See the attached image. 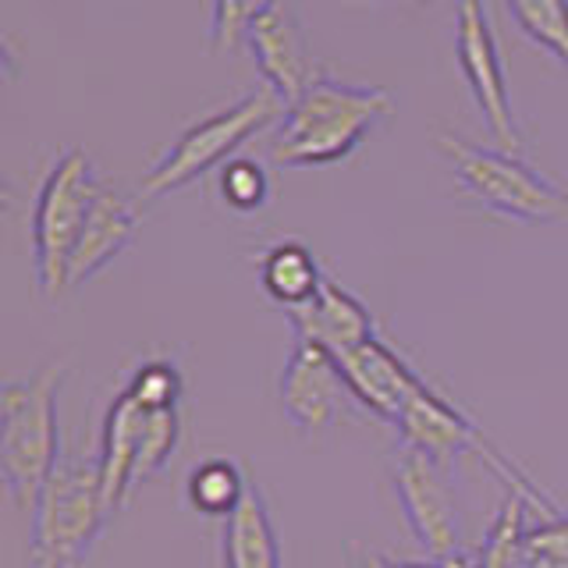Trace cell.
Returning <instances> with one entry per match:
<instances>
[{
  "label": "cell",
  "instance_id": "cell-1",
  "mask_svg": "<svg viewBox=\"0 0 568 568\" xmlns=\"http://www.w3.org/2000/svg\"><path fill=\"white\" fill-rule=\"evenodd\" d=\"M387 89L334 79L327 68L284 106L271 139L277 168H324L355 153V146L390 114Z\"/></svg>",
  "mask_w": 568,
  "mask_h": 568
},
{
  "label": "cell",
  "instance_id": "cell-2",
  "mask_svg": "<svg viewBox=\"0 0 568 568\" xmlns=\"http://www.w3.org/2000/svg\"><path fill=\"white\" fill-rule=\"evenodd\" d=\"M64 363H47L22 381L0 387V479L18 508L32 511L36 497L61 462L58 387Z\"/></svg>",
  "mask_w": 568,
  "mask_h": 568
},
{
  "label": "cell",
  "instance_id": "cell-3",
  "mask_svg": "<svg viewBox=\"0 0 568 568\" xmlns=\"http://www.w3.org/2000/svg\"><path fill=\"white\" fill-rule=\"evenodd\" d=\"M29 565L79 568L103 537L114 511L103 501L100 462L61 458L32 505Z\"/></svg>",
  "mask_w": 568,
  "mask_h": 568
},
{
  "label": "cell",
  "instance_id": "cell-4",
  "mask_svg": "<svg viewBox=\"0 0 568 568\" xmlns=\"http://www.w3.org/2000/svg\"><path fill=\"white\" fill-rule=\"evenodd\" d=\"M395 426L402 434V448H413V452L426 455L430 462H437L440 469L448 466V462H455L458 455H476L508 487L511 497H519L526 508L540 515V523L565 515L555 497H550L540 484H532V479L515 466V462L497 448V444L479 430L458 405L440 398L426 381L416 387V395L408 398L405 413L398 416Z\"/></svg>",
  "mask_w": 568,
  "mask_h": 568
},
{
  "label": "cell",
  "instance_id": "cell-5",
  "mask_svg": "<svg viewBox=\"0 0 568 568\" xmlns=\"http://www.w3.org/2000/svg\"><path fill=\"white\" fill-rule=\"evenodd\" d=\"M281 114H284V100L271 85H256L253 93H245L235 103L213 111L210 118L189 124L171 142V150L150 168V174L142 178L139 200H160V195L200 182L213 168H224L227 160H235V153L248 139L277 124Z\"/></svg>",
  "mask_w": 568,
  "mask_h": 568
},
{
  "label": "cell",
  "instance_id": "cell-6",
  "mask_svg": "<svg viewBox=\"0 0 568 568\" xmlns=\"http://www.w3.org/2000/svg\"><path fill=\"white\" fill-rule=\"evenodd\" d=\"M437 146L452 160L462 189L497 217L519 224H555L568 217V192L526 164L519 153H508L501 146H476V142L448 132L437 135Z\"/></svg>",
  "mask_w": 568,
  "mask_h": 568
},
{
  "label": "cell",
  "instance_id": "cell-7",
  "mask_svg": "<svg viewBox=\"0 0 568 568\" xmlns=\"http://www.w3.org/2000/svg\"><path fill=\"white\" fill-rule=\"evenodd\" d=\"M93 164L82 150H68L50 164L32 210V263L43 298L68 292V263L75 253L85 210L97 192Z\"/></svg>",
  "mask_w": 568,
  "mask_h": 568
},
{
  "label": "cell",
  "instance_id": "cell-8",
  "mask_svg": "<svg viewBox=\"0 0 568 568\" xmlns=\"http://www.w3.org/2000/svg\"><path fill=\"white\" fill-rule=\"evenodd\" d=\"M455 61L462 68L476 111L484 114L490 139L508 153H523V132L515 121V106L508 93V75L501 61V47L490 26V11L484 0H458L455 8Z\"/></svg>",
  "mask_w": 568,
  "mask_h": 568
},
{
  "label": "cell",
  "instance_id": "cell-9",
  "mask_svg": "<svg viewBox=\"0 0 568 568\" xmlns=\"http://www.w3.org/2000/svg\"><path fill=\"white\" fill-rule=\"evenodd\" d=\"M444 469L426 455L402 448L398 469H395V494L405 511V523L413 529L419 547L430 555V561L444 568H476L462 555V529H458V505L444 484Z\"/></svg>",
  "mask_w": 568,
  "mask_h": 568
},
{
  "label": "cell",
  "instance_id": "cell-10",
  "mask_svg": "<svg viewBox=\"0 0 568 568\" xmlns=\"http://www.w3.org/2000/svg\"><path fill=\"white\" fill-rule=\"evenodd\" d=\"M242 43L253 50L263 85H271L284 100V106L320 75V64H313L306 32H302V22L288 0H277L263 14H256L253 26L245 29Z\"/></svg>",
  "mask_w": 568,
  "mask_h": 568
},
{
  "label": "cell",
  "instance_id": "cell-11",
  "mask_svg": "<svg viewBox=\"0 0 568 568\" xmlns=\"http://www.w3.org/2000/svg\"><path fill=\"white\" fill-rule=\"evenodd\" d=\"M345 377L334 355L310 342H295L288 363L281 369V408L298 434H327L342 413Z\"/></svg>",
  "mask_w": 568,
  "mask_h": 568
},
{
  "label": "cell",
  "instance_id": "cell-12",
  "mask_svg": "<svg viewBox=\"0 0 568 568\" xmlns=\"http://www.w3.org/2000/svg\"><path fill=\"white\" fill-rule=\"evenodd\" d=\"M342 366L345 387L352 390V398L366 405L373 416L398 423L405 413L408 398L416 395V387L423 384L413 366H408L395 348H387L381 337H373L363 348L348 352L345 359H337Z\"/></svg>",
  "mask_w": 568,
  "mask_h": 568
},
{
  "label": "cell",
  "instance_id": "cell-13",
  "mask_svg": "<svg viewBox=\"0 0 568 568\" xmlns=\"http://www.w3.org/2000/svg\"><path fill=\"white\" fill-rule=\"evenodd\" d=\"M288 320H292L295 342H310L316 348H324L327 355H334V359H345L348 352L363 348L366 342L377 337L369 310L331 277H324V288H320V295L310 306L292 310Z\"/></svg>",
  "mask_w": 568,
  "mask_h": 568
},
{
  "label": "cell",
  "instance_id": "cell-14",
  "mask_svg": "<svg viewBox=\"0 0 568 568\" xmlns=\"http://www.w3.org/2000/svg\"><path fill=\"white\" fill-rule=\"evenodd\" d=\"M135 227H139L135 203L124 200L118 189L100 182L93 192V203L85 210L75 253H71V263H68V288H75V284L100 274L118 253H124L129 242L135 239Z\"/></svg>",
  "mask_w": 568,
  "mask_h": 568
},
{
  "label": "cell",
  "instance_id": "cell-15",
  "mask_svg": "<svg viewBox=\"0 0 568 568\" xmlns=\"http://www.w3.org/2000/svg\"><path fill=\"white\" fill-rule=\"evenodd\" d=\"M142 408L129 390L111 402L103 416V440H100V484L103 501L111 511L124 508L135 490V462H139V434H142Z\"/></svg>",
  "mask_w": 568,
  "mask_h": 568
},
{
  "label": "cell",
  "instance_id": "cell-16",
  "mask_svg": "<svg viewBox=\"0 0 568 568\" xmlns=\"http://www.w3.org/2000/svg\"><path fill=\"white\" fill-rule=\"evenodd\" d=\"M221 568H281V547L260 487L248 479L239 508L224 519Z\"/></svg>",
  "mask_w": 568,
  "mask_h": 568
},
{
  "label": "cell",
  "instance_id": "cell-17",
  "mask_svg": "<svg viewBox=\"0 0 568 568\" xmlns=\"http://www.w3.org/2000/svg\"><path fill=\"white\" fill-rule=\"evenodd\" d=\"M324 271H320L316 256L302 242H277L266 248L260 263V281L263 292L271 295L284 313L310 306V302L324 288Z\"/></svg>",
  "mask_w": 568,
  "mask_h": 568
},
{
  "label": "cell",
  "instance_id": "cell-18",
  "mask_svg": "<svg viewBox=\"0 0 568 568\" xmlns=\"http://www.w3.org/2000/svg\"><path fill=\"white\" fill-rule=\"evenodd\" d=\"M248 490V479L231 458H206L189 473V505L213 519H227Z\"/></svg>",
  "mask_w": 568,
  "mask_h": 568
},
{
  "label": "cell",
  "instance_id": "cell-19",
  "mask_svg": "<svg viewBox=\"0 0 568 568\" xmlns=\"http://www.w3.org/2000/svg\"><path fill=\"white\" fill-rule=\"evenodd\" d=\"M505 8L526 40L568 71V0H505Z\"/></svg>",
  "mask_w": 568,
  "mask_h": 568
},
{
  "label": "cell",
  "instance_id": "cell-20",
  "mask_svg": "<svg viewBox=\"0 0 568 568\" xmlns=\"http://www.w3.org/2000/svg\"><path fill=\"white\" fill-rule=\"evenodd\" d=\"M526 505L519 497H505L501 511H497L494 526L487 529V540L479 547V558L476 568H526Z\"/></svg>",
  "mask_w": 568,
  "mask_h": 568
},
{
  "label": "cell",
  "instance_id": "cell-21",
  "mask_svg": "<svg viewBox=\"0 0 568 568\" xmlns=\"http://www.w3.org/2000/svg\"><path fill=\"white\" fill-rule=\"evenodd\" d=\"M182 444V416L178 408H146L139 434V462H135V487L153 479L168 466L171 455Z\"/></svg>",
  "mask_w": 568,
  "mask_h": 568
},
{
  "label": "cell",
  "instance_id": "cell-22",
  "mask_svg": "<svg viewBox=\"0 0 568 568\" xmlns=\"http://www.w3.org/2000/svg\"><path fill=\"white\" fill-rule=\"evenodd\" d=\"M221 195L231 210L256 213L271 200V178H266L260 160L235 156L221 168Z\"/></svg>",
  "mask_w": 568,
  "mask_h": 568
},
{
  "label": "cell",
  "instance_id": "cell-23",
  "mask_svg": "<svg viewBox=\"0 0 568 568\" xmlns=\"http://www.w3.org/2000/svg\"><path fill=\"white\" fill-rule=\"evenodd\" d=\"M277 0H213V22H210V50L231 53L242 40L253 18L263 14Z\"/></svg>",
  "mask_w": 568,
  "mask_h": 568
},
{
  "label": "cell",
  "instance_id": "cell-24",
  "mask_svg": "<svg viewBox=\"0 0 568 568\" xmlns=\"http://www.w3.org/2000/svg\"><path fill=\"white\" fill-rule=\"evenodd\" d=\"M129 395L142 408H178V402H182V377H178V369L171 363L153 359L135 369Z\"/></svg>",
  "mask_w": 568,
  "mask_h": 568
},
{
  "label": "cell",
  "instance_id": "cell-25",
  "mask_svg": "<svg viewBox=\"0 0 568 568\" xmlns=\"http://www.w3.org/2000/svg\"><path fill=\"white\" fill-rule=\"evenodd\" d=\"M526 568H568V515L526 529Z\"/></svg>",
  "mask_w": 568,
  "mask_h": 568
},
{
  "label": "cell",
  "instance_id": "cell-26",
  "mask_svg": "<svg viewBox=\"0 0 568 568\" xmlns=\"http://www.w3.org/2000/svg\"><path fill=\"white\" fill-rule=\"evenodd\" d=\"M369 568H444V565H437V561L419 565V561H390V558H377V561H369Z\"/></svg>",
  "mask_w": 568,
  "mask_h": 568
}]
</instances>
